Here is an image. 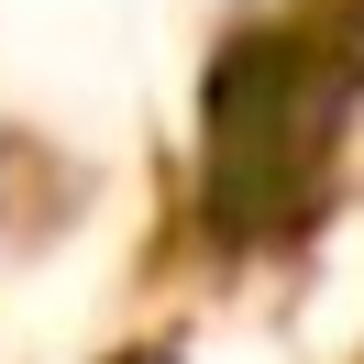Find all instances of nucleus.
<instances>
[{
	"mask_svg": "<svg viewBox=\"0 0 364 364\" xmlns=\"http://www.w3.org/2000/svg\"><path fill=\"white\" fill-rule=\"evenodd\" d=\"M331 45H298V33H243L210 67V210L221 232H265L276 210H298L320 166V133H331L342 89H353V55L320 77Z\"/></svg>",
	"mask_w": 364,
	"mask_h": 364,
	"instance_id": "obj_1",
	"label": "nucleus"
},
{
	"mask_svg": "<svg viewBox=\"0 0 364 364\" xmlns=\"http://www.w3.org/2000/svg\"><path fill=\"white\" fill-rule=\"evenodd\" d=\"M122 364H133V353H122Z\"/></svg>",
	"mask_w": 364,
	"mask_h": 364,
	"instance_id": "obj_2",
	"label": "nucleus"
}]
</instances>
